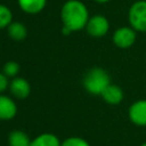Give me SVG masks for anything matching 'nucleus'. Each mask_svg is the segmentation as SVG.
<instances>
[{"label":"nucleus","mask_w":146,"mask_h":146,"mask_svg":"<svg viewBox=\"0 0 146 146\" xmlns=\"http://www.w3.org/2000/svg\"><path fill=\"white\" fill-rule=\"evenodd\" d=\"M89 18L88 9L80 0H68L62 7L60 19L63 26L68 29L71 32L80 31L86 27Z\"/></svg>","instance_id":"1"},{"label":"nucleus","mask_w":146,"mask_h":146,"mask_svg":"<svg viewBox=\"0 0 146 146\" xmlns=\"http://www.w3.org/2000/svg\"><path fill=\"white\" fill-rule=\"evenodd\" d=\"M111 84L108 73L100 68H91L83 78V86L86 90L92 95H102V92Z\"/></svg>","instance_id":"2"},{"label":"nucleus","mask_w":146,"mask_h":146,"mask_svg":"<svg viewBox=\"0 0 146 146\" xmlns=\"http://www.w3.org/2000/svg\"><path fill=\"white\" fill-rule=\"evenodd\" d=\"M129 23L135 31L146 32V1H136L129 9Z\"/></svg>","instance_id":"3"},{"label":"nucleus","mask_w":146,"mask_h":146,"mask_svg":"<svg viewBox=\"0 0 146 146\" xmlns=\"http://www.w3.org/2000/svg\"><path fill=\"white\" fill-rule=\"evenodd\" d=\"M86 29L90 35L99 38V36L105 35L108 32L110 23L106 17H104L102 15H95L89 18V21L86 25Z\"/></svg>","instance_id":"4"},{"label":"nucleus","mask_w":146,"mask_h":146,"mask_svg":"<svg viewBox=\"0 0 146 146\" xmlns=\"http://www.w3.org/2000/svg\"><path fill=\"white\" fill-rule=\"evenodd\" d=\"M136 40V32L132 27H120L113 34V42L119 48H129Z\"/></svg>","instance_id":"5"},{"label":"nucleus","mask_w":146,"mask_h":146,"mask_svg":"<svg viewBox=\"0 0 146 146\" xmlns=\"http://www.w3.org/2000/svg\"><path fill=\"white\" fill-rule=\"evenodd\" d=\"M129 119L136 125H146V100H138L129 108Z\"/></svg>","instance_id":"6"},{"label":"nucleus","mask_w":146,"mask_h":146,"mask_svg":"<svg viewBox=\"0 0 146 146\" xmlns=\"http://www.w3.org/2000/svg\"><path fill=\"white\" fill-rule=\"evenodd\" d=\"M9 89L10 92L19 99H24L30 95L31 91V87L30 83L24 79V78H13V80L9 83Z\"/></svg>","instance_id":"7"},{"label":"nucleus","mask_w":146,"mask_h":146,"mask_svg":"<svg viewBox=\"0 0 146 146\" xmlns=\"http://www.w3.org/2000/svg\"><path fill=\"white\" fill-rule=\"evenodd\" d=\"M17 114L16 103L8 96L0 95V120H11Z\"/></svg>","instance_id":"8"},{"label":"nucleus","mask_w":146,"mask_h":146,"mask_svg":"<svg viewBox=\"0 0 146 146\" xmlns=\"http://www.w3.org/2000/svg\"><path fill=\"white\" fill-rule=\"evenodd\" d=\"M103 97V99L111 104V105H116L119 103L122 102L123 99V91L121 90V88L116 84H110L100 95Z\"/></svg>","instance_id":"9"},{"label":"nucleus","mask_w":146,"mask_h":146,"mask_svg":"<svg viewBox=\"0 0 146 146\" xmlns=\"http://www.w3.org/2000/svg\"><path fill=\"white\" fill-rule=\"evenodd\" d=\"M18 6L26 14H39L46 7L47 0H17Z\"/></svg>","instance_id":"10"},{"label":"nucleus","mask_w":146,"mask_h":146,"mask_svg":"<svg viewBox=\"0 0 146 146\" xmlns=\"http://www.w3.org/2000/svg\"><path fill=\"white\" fill-rule=\"evenodd\" d=\"M62 143L59 141L58 137L50 132H44L36 136L31 141V146H60Z\"/></svg>","instance_id":"11"},{"label":"nucleus","mask_w":146,"mask_h":146,"mask_svg":"<svg viewBox=\"0 0 146 146\" xmlns=\"http://www.w3.org/2000/svg\"><path fill=\"white\" fill-rule=\"evenodd\" d=\"M7 32L8 35L15 41H22L27 35V29L21 22H11L7 27Z\"/></svg>","instance_id":"12"},{"label":"nucleus","mask_w":146,"mask_h":146,"mask_svg":"<svg viewBox=\"0 0 146 146\" xmlns=\"http://www.w3.org/2000/svg\"><path fill=\"white\" fill-rule=\"evenodd\" d=\"M30 137L22 130H13L8 136L9 146H31Z\"/></svg>","instance_id":"13"},{"label":"nucleus","mask_w":146,"mask_h":146,"mask_svg":"<svg viewBox=\"0 0 146 146\" xmlns=\"http://www.w3.org/2000/svg\"><path fill=\"white\" fill-rule=\"evenodd\" d=\"M11 22H13L11 10L5 5H0V29L8 27Z\"/></svg>","instance_id":"14"},{"label":"nucleus","mask_w":146,"mask_h":146,"mask_svg":"<svg viewBox=\"0 0 146 146\" xmlns=\"http://www.w3.org/2000/svg\"><path fill=\"white\" fill-rule=\"evenodd\" d=\"M19 72V65L18 63L14 62V60H9L3 66V73L8 76V78H15L17 76Z\"/></svg>","instance_id":"15"},{"label":"nucleus","mask_w":146,"mask_h":146,"mask_svg":"<svg viewBox=\"0 0 146 146\" xmlns=\"http://www.w3.org/2000/svg\"><path fill=\"white\" fill-rule=\"evenodd\" d=\"M60 146H90V144L81 137H70L62 141Z\"/></svg>","instance_id":"16"},{"label":"nucleus","mask_w":146,"mask_h":146,"mask_svg":"<svg viewBox=\"0 0 146 146\" xmlns=\"http://www.w3.org/2000/svg\"><path fill=\"white\" fill-rule=\"evenodd\" d=\"M9 86V81H8V76L2 72H0V92L5 91L7 89V87Z\"/></svg>","instance_id":"17"},{"label":"nucleus","mask_w":146,"mask_h":146,"mask_svg":"<svg viewBox=\"0 0 146 146\" xmlns=\"http://www.w3.org/2000/svg\"><path fill=\"white\" fill-rule=\"evenodd\" d=\"M97 2H100V3H104V2H107V1H110V0H96Z\"/></svg>","instance_id":"18"},{"label":"nucleus","mask_w":146,"mask_h":146,"mask_svg":"<svg viewBox=\"0 0 146 146\" xmlns=\"http://www.w3.org/2000/svg\"><path fill=\"white\" fill-rule=\"evenodd\" d=\"M140 146H146V143H144L143 145H140Z\"/></svg>","instance_id":"19"}]
</instances>
